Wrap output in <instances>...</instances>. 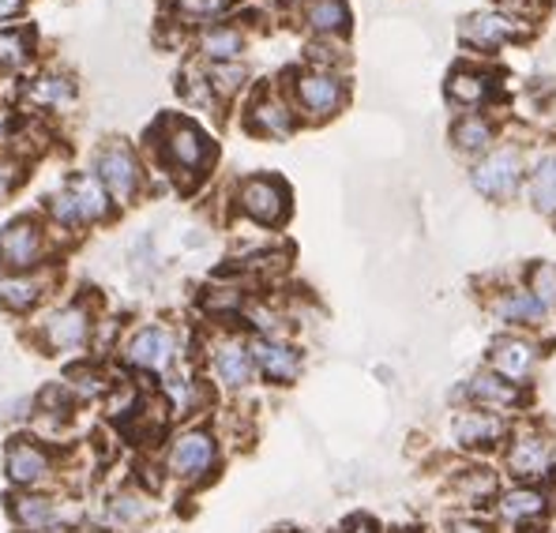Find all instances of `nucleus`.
I'll use <instances>...</instances> for the list:
<instances>
[{
  "mask_svg": "<svg viewBox=\"0 0 556 533\" xmlns=\"http://www.w3.org/2000/svg\"><path fill=\"white\" fill-rule=\"evenodd\" d=\"M522 151L519 147H496V151H489L485 158L473 166V188H478L481 195H489V200H508V195L519 188L522 180Z\"/></svg>",
  "mask_w": 556,
  "mask_h": 533,
  "instance_id": "11",
  "label": "nucleus"
},
{
  "mask_svg": "<svg viewBox=\"0 0 556 533\" xmlns=\"http://www.w3.org/2000/svg\"><path fill=\"white\" fill-rule=\"evenodd\" d=\"M23 98L38 110H68L79 98V90L68 76H38L35 84L23 87Z\"/></svg>",
  "mask_w": 556,
  "mask_h": 533,
  "instance_id": "23",
  "label": "nucleus"
},
{
  "mask_svg": "<svg viewBox=\"0 0 556 533\" xmlns=\"http://www.w3.org/2000/svg\"><path fill=\"white\" fill-rule=\"evenodd\" d=\"M553 158H556V154H553Z\"/></svg>",
  "mask_w": 556,
  "mask_h": 533,
  "instance_id": "42",
  "label": "nucleus"
},
{
  "mask_svg": "<svg viewBox=\"0 0 556 533\" xmlns=\"http://www.w3.org/2000/svg\"><path fill=\"white\" fill-rule=\"evenodd\" d=\"M4 473L15 488L42 492L56 473L53 450L35 436H12L4 447Z\"/></svg>",
  "mask_w": 556,
  "mask_h": 533,
  "instance_id": "8",
  "label": "nucleus"
},
{
  "mask_svg": "<svg viewBox=\"0 0 556 533\" xmlns=\"http://www.w3.org/2000/svg\"><path fill=\"white\" fill-rule=\"evenodd\" d=\"M91 174L98 177V185L105 188L110 203L117 207H128L136 203V195L143 192V162L136 158V151L121 139H105L91 158Z\"/></svg>",
  "mask_w": 556,
  "mask_h": 533,
  "instance_id": "3",
  "label": "nucleus"
},
{
  "mask_svg": "<svg viewBox=\"0 0 556 533\" xmlns=\"http://www.w3.org/2000/svg\"><path fill=\"white\" fill-rule=\"evenodd\" d=\"M244 53V35L230 23H215L200 35V56L211 64H226V61H237Z\"/></svg>",
  "mask_w": 556,
  "mask_h": 533,
  "instance_id": "24",
  "label": "nucleus"
},
{
  "mask_svg": "<svg viewBox=\"0 0 556 533\" xmlns=\"http://www.w3.org/2000/svg\"><path fill=\"white\" fill-rule=\"evenodd\" d=\"M154 151H159L162 166L177 177V185L185 180V188H192V180H200L215 162V143L192 120H162L159 132H154Z\"/></svg>",
  "mask_w": 556,
  "mask_h": 533,
  "instance_id": "1",
  "label": "nucleus"
},
{
  "mask_svg": "<svg viewBox=\"0 0 556 533\" xmlns=\"http://www.w3.org/2000/svg\"><path fill=\"white\" fill-rule=\"evenodd\" d=\"M493 94V79L478 68H455L447 76V102L463 105V110H478L481 102H489Z\"/></svg>",
  "mask_w": 556,
  "mask_h": 533,
  "instance_id": "22",
  "label": "nucleus"
},
{
  "mask_svg": "<svg viewBox=\"0 0 556 533\" xmlns=\"http://www.w3.org/2000/svg\"><path fill=\"white\" fill-rule=\"evenodd\" d=\"M466 398H470L473 406H485V409H511L522 402V391L496 372H478L470 383H466Z\"/></svg>",
  "mask_w": 556,
  "mask_h": 533,
  "instance_id": "21",
  "label": "nucleus"
},
{
  "mask_svg": "<svg viewBox=\"0 0 556 533\" xmlns=\"http://www.w3.org/2000/svg\"><path fill=\"white\" fill-rule=\"evenodd\" d=\"M463 42L481 49V53H493L501 42H508V38H515V23L508 20V15H496V12H478L470 15V20H463L459 27Z\"/></svg>",
  "mask_w": 556,
  "mask_h": 533,
  "instance_id": "20",
  "label": "nucleus"
},
{
  "mask_svg": "<svg viewBox=\"0 0 556 533\" xmlns=\"http://www.w3.org/2000/svg\"><path fill=\"white\" fill-rule=\"evenodd\" d=\"M46 256H49V229L42 218L20 215L0 229V267H4V275L42 270Z\"/></svg>",
  "mask_w": 556,
  "mask_h": 533,
  "instance_id": "5",
  "label": "nucleus"
},
{
  "mask_svg": "<svg viewBox=\"0 0 556 533\" xmlns=\"http://www.w3.org/2000/svg\"><path fill=\"white\" fill-rule=\"evenodd\" d=\"M530 293H534L542 305H556V264L530 267Z\"/></svg>",
  "mask_w": 556,
  "mask_h": 533,
  "instance_id": "36",
  "label": "nucleus"
},
{
  "mask_svg": "<svg viewBox=\"0 0 556 533\" xmlns=\"http://www.w3.org/2000/svg\"><path fill=\"white\" fill-rule=\"evenodd\" d=\"M252 350V365H256V372L264 376L267 383H275V388H290L293 380L301 376V350L290 346L286 339H264L260 334L256 342H249Z\"/></svg>",
  "mask_w": 556,
  "mask_h": 533,
  "instance_id": "12",
  "label": "nucleus"
},
{
  "mask_svg": "<svg viewBox=\"0 0 556 533\" xmlns=\"http://www.w3.org/2000/svg\"><path fill=\"white\" fill-rule=\"evenodd\" d=\"M244 128H249L252 136L286 139L298 128V110H293V102H286L282 94L264 90V94H256V102L249 105V113H244Z\"/></svg>",
  "mask_w": 556,
  "mask_h": 533,
  "instance_id": "14",
  "label": "nucleus"
},
{
  "mask_svg": "<svg viewBox=\"0 0 556 533\" xmlns=\"http://www.w3.org/2000/svg\"><path fill=\"white\" fill-rule=\"evenodd\" d=\"M530 195H534V207L545 215H556V158H545L542 166L530 177Z\"/></svg>",
  "mask_w": 556,
  "mask_h": 533,
  "instance_id": "33",
  "label": "nucleus"
},
{
  "mask_svg": "<svg viewBox=\"0 0 556 533\" xmlns=\"http://www.w3.org/2000/svg\"><path fill=\"white\" fill-rule=\"evenodd\" d=\"M496 316L504 319V323H542V316H545V305L534 297L530 290H508L501 301L493 305Z\"/></svg>",
  "mask_w": 556,
  "mask_h": 533,
  "instance_id": "27",
  "label": "nucleus"
},
{
  "mask_svg": "<svg viewBox=\"0 0 556 533\" xmlns=\"http://www.w3.org/2000/svg\"><path fill=\"white\" fill-rule=\"evenodd\" d=\"M203 79H207L211 94L218 98H233L237 90L249 84V72H244V64L237 61H226V64H207V72H203Z\"/></svg>",
  "mask_w": 556,
  "mask_h": 533,
  "instance_id": "32",
  "label": "nucleus"
},
{
  "mask_svg": "<svg viewBox=\"0 0 556 533\" xmlns=\"http://www.w3.org/2000/svg\"><path fill=\"white\" fill-rule=\"evenodd\" d=\"M346 533H376V530H372V522H365V519H357V522H354V526H350Z\"/></svg>",
  "mask_w": 556,
  "mask_h": 533,
  "instance_id": "40",
  "label": "nucleus"
},
{
  "mask_svg": "<svg viewBox=\"0 0 556 533\" xmlns=\"http://www.w3.org/2000/svg\"><path fill=\"white\" fill-rule=\"evenodd\" d=\"M508 470L519 481H538L553 470V444L542 432H519L508 447Z\"/></svg>",
  "mask_w": 556,
  "mask_h": 533,
  "instance_id": "18",
  "label": "nucleus"
},
{
  "mask_svg": "<svg viewBox=\"0 0 556 533\" xmlns=\"http://www.w3.org/2000/svg\"><path fill=\"white\" fill-rule=\"evenodd\" d=\"M455 488H459L470 504H485L489 496H496V478L489 470H481V466H473V470H466L463 478L455 481Z\"/></svg>",
  "mask_w": 556,
  "mask_h": 533,
  "instance_id": "34",
  "label": "nucleus"
},
{
  "mask_svg": "<svg viewBox=\"0 0 556 533\" xmlns=\"http://www.w3.org/2000/svg\"><path fill=\"white\" fill-rule=\"evenodd\" d=\"M211 372L223 383L226 391H244L252 380H256V365H252V350L241 334H226V339L215 342L211 350Z\"/></svg>",
  "mask_w": 556,
  "mask_h": 533,
  "instance_id": "13",
  "label": "nucleus"
},
{
  "mask_svg": "<svg viewBox=\"0 0 556 533\" xmlns=\"http://www.w3.org/2000/svg\"><path fill=\"white\" fill-rule=\"evenodd\" d=\"M237 211L256 226H282L290 215V188L267 174L244 177L237 185Z\"/></svg>",
  "mask_w": 556,
  "mask_h": 533,
  "instance_id": "9",
  "label": "nucleus"
},
{
  "mask_svg": "<svg viewBox=\"0 0 556 533\" xmlns=\"http://www.w3.org/2000/svg\"><path fill=\"white\" fill-rule=\"evenodd\" d=\"M504 432H508V424H504L496 414H489V409H463V414L452 421L455 444L466 450L496 447L504 440Z\"/></svg>",
  "mask_w": 556,
  "mask_h": 533,
  "instance_id": "19",
  "label": "nucleus"
},
{
  "mask_svg": "<svg viewBox=\"0 0 556 533\" xmlns=\"http://www.w3.org/2000/svg\"><path fill=\"white\" fill-rule=\"evenodd\" d=\"M35 56V35L27 27L0 30V72H20Z\"/></svg>",
  "mask_w": 556,
  "mask_h": 533,
  "instance_id": "29",
  "label": "nucleus"
},
{
  "mask_svg": "<svg viewBox=\"0 0 556 533\" xmlns=\"http://www.w3.org/2000/svg\"><path fill=\"white\" fill-rule=\"evenodd\" d=\"M305 23L316 30V35H342V30H350L346 0H308Z\"/></svg>",
  "mask_w": 556,
  "mask_h": 533,
  "instance_id": "26",
  "label": "nucleus"
},
{
  "mask_svg": "<svg viewBox=\"0 0 556 533\" xmlns=\"http://www.w3.org/2000/svg\"><path fill=\"white\" fill-rule=\"evenodd\" d=\"M218 466V436L211 429H181L166 447V473L181 485H200Z\"/></svg>",
  "mask_w": 556,
  "mask_h": 533,
  "instance_id": "4",
  "label": "nucleus"
},
{
  "mask_svg": "<svg viewBox=\"0 0 556 533\" xmlns=\"http://www.w3.org/2000/svg\"><path fill=\"white\" fill-rule=\"evenodd\" d=\"M23 180V162L12 158V154H0V203H8V195L20 188Z\"/></svg>",
  "mask_w": 556,
  "mask_h": 533,
  "instance_id": "37",
  "label": "nucleus"
},
{
  "mask_svg": "<svg viewBox=\"0 0 556 533\" xmlns=\"http://www.w3.org/2000/svg\"><path fill=\"white\" fill-rule=\"evenodd\" d=\"M151 515H154V507L143 492H121V496L110 499V522L121 533H128L132 526H139V522H147Z\"/></svg>",
  "mask_w": 556,
  "mask_h": 533,
  "instance_id": "28",
  "label": "nucleus"
},
{
  "mask_svg": "<svg viewBox=\"0 0 556 533\" xmlns=\"http://www.w3.org/2000/svg\"><path fill=\"white\" fill-rule=\"evenodd\" d=\"M53 275L46 270H27V275H0V308L8 316H27L46 301Z\"/></svg>",
  "mask_w": 556,
  "mask_h": 533,
  "instance_id": "16",
  "label": "nucleus"
},
{
  "mask_svg": "<svg viewBox=\"0 0 556 533\" xmlns=\"http://www.w3.org/2000/svg\"><path fill=\"white\" fill-rule=\"evenodd\" d=\"M35 339L38 346H46V354H79L94 339V312L84 301H68L38 323Z\"/></svg>",
  "mask_w": 556,
  "mask_h": 533,
  "instance_id": "6",
  "label": "nucleus"
},
{
  "mask_svg": "<svg viewBox=\"0 0 556 533\" xmlns=\"http://www.w3.org/2000/svg\"><path fill=\"white\" fill-rule=\"evenodd\" d=\"M230 8V0H177V15L185 23H211Z\"/></svg>",
  "mask_w": 556,
  "mask_h": 533,
  "instance_id": "35",
  "label": "nucleus"
},
{
  "mask_svg": "<svg viewBox=\"0 0 556 533\" xmlns=\"http://www.w3.org/2000/svg\"><path fill=\"white\" fill-rule=\"evenodd\" d=\"M496 507H501V519L530 522V519H538V515L545 511V496L538 488H511V492H504Z\"/></svg>",
  "mask_w": 556,
  "mask_h": 533,
  "instance_id": "30",
  "label": "nucleus"
},
{
  "mask_svg": "<svg viewBox=\"0 0 556 533\" xmlns=\"http://www.w3.org/2000/svg\"><path fill=\"white\" fill-rule=\"evenodd\" d=\"M162 395L169 398V414L174 417H188L207 402V391H203L200 380H166L162 383Z\"/></svg>",
  "mask_w": 556,
  "mask_h": 533,
  "instance_id": "31",
  "label": "nucleus"
},
{
  "mask_svg": "<svg viewBox=\"0 0 556 533\" xmlns=\"http://www.w3.org/2000/svg\"><path fill=\"white\" fill-rule=\"evenodd\" d=\"M452 533H489L485 526H478V522H455Z\"/></svg>",
  "mask_w": 556,
  "mask_h": 533,
  "instance_id": "39",
  "label": "nucleus"
},
{
  "mask_svg": "<svg viewBox=\"0 0 556 533\" xmlns=\"http://www.w3.org/2000/svg\"><path fill=\"white\" fill-rule=\"evenodd\" d=\"M27 0H0V20H12L15 12H23Z\"/></svg>",
  "mask_w": 556,
  "mask_h": 533,
  "instance_id": "38",
  "label": "nucleus"
},
{
  "mask_svg": "<svg viewBox=\"0 0 556 533\" xmlns=\"http://www.w3.org/2000/svg\"><path fill=\"white\" fill-rule=\"evenodd\" d=\"M8 515H12V522L23 533H53V530L64 533V526H56V522H61V507H56V499L46 496V492L8 496Z\"/></svg>",
  "mask_w": 556,
  "mask_h": 533,
  "instance_id": "17",
  "label": "nucleus"
},
{
  "mask_svg": "<svg viewBox=\"0 0 556 533\" xmlns=\"http://www.w3.org/2000/svg\"><path fill=\"white\" fill-rule=\"evenodd\" d=\"M493 139H496L493 120L478 117V113H466V117L455 120V128H452V143H455V151H463V154L489 151V143H493Z\"/></svg>",
  "mask_w": 556,
  "mask_h": 533,
  "instance_id": "25",
  "label": "nucleus"
},
{
  "mask_svg": "<svg viewBox=\"0 0 556 533\" xmlns=\"http://www.w3.org/2000/svg\"><path fill=\"white\" fill-rule=\"evenodd\" d=\"M342 102H346V87L327 68L305 72V76H298V84H293V110L305 113L308 120L334 117V113L342 110Z\"/></svg>",
  "mask_w": 556,
  "mask_h": 533,
  "instance_id": "10",
  "label": "nucleus"
},
{
  "mask_svg": "<svg viewBox=\"0 0 556 533\" xmlns=\"http://www.w3.org/2000/svg\"><path fill=\"white\" fill-rule=\"evenodd\" d=\"M177 357H181V339H177V331L166 323L139 327V331L128 334L125 350H121V360L147 376H166Z\"/></svg>",
  "mask_w": 556,
  "mask_h": 533,
  "instance_id": "7",
  "label": "nucleus"
},
{
  "mask_svg": "<svg viewBox=\"0 0 556 533\" xmlns=\"http://www.w3.org/2000/svg\"><path fill=\"white\" fill-rule=\"evenodd\" d=\"M538 357H542V350H538L534 342L519 339V334H504V339H496L493 350H489V365H493V372L504 376V380L515 383V388L527 383V376L534 372Z\"/></svg>",
  "mask_w": 556,
  "mask_h": 533,
  "instance_id": "15",
  "label": "nucleus"
},
{
  "mask_svg": "<svg viewBox=\"0 0 556 533\" xmlns=\"http://www.w3.org/2000/svg\"><path fill=\"white\" fill-rule=\"evenodd\" d=\"M113 211L110 195L105 188L98 185L94 174L79 169L64 180V188L46 203V215H49V226L53 229H68V233H79L84 226H94V223H105Z\"/></svg>",
  "mask_w": 556,
  "mask_h": 533,
  "instance_id": "2",
  "label": "nucleus"
},
{
  "mask_svg": "<svg viewBox=\"0 0 556 533\" xmlns=\"http://www.w3.org/2000/svg\"><path fill=\"white\" fill-rule=\"evenodd\" d=\"M527 533H542V530H527Z\"/></svg>",
  "mask_w": 556,
  "mask_h": 533,
  "instance_id": "41",
  "label": "nucleus"
}]
</instances>
